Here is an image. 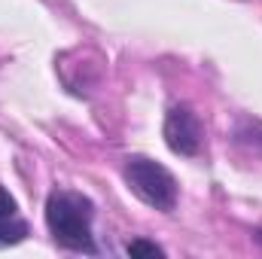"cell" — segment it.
<instances>
[{
  "mask_svg": "<svg viewBox=\"0 0 262 259\" xmlns=\"http://www.w3.org/2000/svg\"><path fill=\"white\" fill-rule=\"evenodd\" d=\"M122 177H125L128 189L143 204H149V207H156L162 213L177 207L180 186H177L174 174L165 165H159V162H152L146 156H128L125 165H122Z\"/></svg>",
  "mask_w": 262,
  "mask_h": 259,
  "instance_id": "2",
  "label": "cell"
},
{
  "mask_svg": "<svg viewBox=\"0 0 262 259\" xmlns=\"http://www.w3.org/2000/svg\"><path fill=\"white\" fill-rule=\"evenodd\" d=\"M95 204L76 189H52L46 198V229L55 244L73 253H98L92 235Z\"/></svg>",
  "mask_w": 262,
  "mask_h": 259,
  "instance_id": "1",
  "label": "cell"
},
{
  "mask_svg": "<svg viewBox=\"0 0 262 259\" xmlns=\"http://www.w3.org/2000/svg\"><path fill=\"white\" fill-rule=\"evenodd\" d=\"M165 143L174 156H186L192 159L201 153V140H204V128H201V119L192 107L186 104H174L168 113H165Z\"/></svg>",
  "mask_w": 262,
  "mask_h": 259,
  "instance_id": "3",
  "label": "cell"
},
{
  "mask_svg": "<svg viewBox=\"0 0 262 259\" xmlns=\"http://www.w3.org/2000/svg\"><path fill=\"white\" fill-rule=\"evenodd\" d=\"M15 213H18V201L9 195V189L0 186V220H9V217H15Z\"/></svg>",
  "mask_w": 262,
  "mask_h": 259,
  "instance_id": "6",
  "label": "cell"
},
{
  "mask_svg": "<svg viewBox=\"0 0 262 259\" xmlns=\"http://www.w3.org/2000/svg\"><path fill=\"white\" fill-rule=\"evenodd\" d=\"M256 241H259V244H262V229H259V232H256Z\"/></svg>",
  "mask_w": 262,
  "mask_h": 259,
  "instance_id": "7",
  "label": "cell"
},
{
  "mask_svg": "<svg viewBox=\"0 0 262 259\" xmlns=\"http://www.w3.org/2000/svg\"><path fill=\"white\" fill-rule=\"evenodd\" d=\"M128 256H165V247H159L156 241H146V238H134L128 247H125Z\"/></svg>",
  "mask_w": 262,
  "mask_h": 259,
  "instance_id": "5",
  "label": "cell"
},
{
  "mask_svg": "<svg viewBox=\"0 0 262 259\" xmlns=\"http://www.w3.org/2000/svg\"><path fill=\"white\" fill-rule=\"evenodd\" d=\"M28 238V223L9 217V220H0V247H12V244H21Z\"/></svg>",
  "mask_w": 262,
  "mask_h": 259,
  "instance_id": "4",
  "label": "cell"
}]
</instances>
